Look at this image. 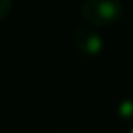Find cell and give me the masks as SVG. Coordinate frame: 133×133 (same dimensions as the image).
<instances>
[{
  "mask_svg": "<svg viewBox=\"0 0 133 133\" xmlns=\"http://www.w3.org/2000/svg\"><path fill=\"white\" fill-rule=\"evenodd\" d=\"M133 113V103L131 102H125L121 105V114L122 116H130Z\"/></svg>",
  "mask_w": 133,
  "mask_h": 133,
  "instance_id": "1",
  "label": "cell"
},
{
  "mask_svg": "<svg viewBox=\"0 0 133 133\" xmlns=\"http://www.w3.org/2000/svg\"><path fill=\"white\" fill-rule=\"evenodd\" d=\"M131 133H133V130H131Z\"/></svg>",
  "mask_w": 133,
  "mask_h": 133,
  "instance_id": "2",
  "label": "cell"
}]
</instances>
